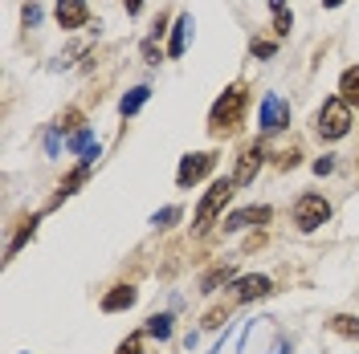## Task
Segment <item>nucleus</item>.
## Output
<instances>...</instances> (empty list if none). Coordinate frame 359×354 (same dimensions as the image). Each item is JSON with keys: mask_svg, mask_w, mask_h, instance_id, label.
<instances>
[{"mask_svg": "<svg viewBox=\"0 0 359 354\" xmlns=\"http://www.w3.org/2000/svg\"><path fill=\"white\" fill-rule=\"evenodd\" d=\"M62 122H66V131H82V111H66ZM62 122H57V127H62Z\"/></svg>", "mask_w": 359, "mask_h": 354, "instance_id": "393cba45", "label": "nucleus"}, {"mask_svg": "<svg viewBox=\"0 0 359 354\" xmlns=\"http://www.w3.org/2000/svg\"><path fill=\"white\" fill-rule=\"evenodd\" d=\"M331 330L359 342V318H351V313H335V318H331Z\"/></svg>", "mask_w": 359, "mask_h": 354, "instance_id": "aec40b11", "label": "nucleus"}, {"mask_svg": "<svg viewBox=\"0 0 359 354\" xmlns=\"http://www.w3.org/2000/svg\"><path fill=\"white\" fill-rule=\"evenodd\" d=\"M212 167H217V155H212V151L184 155V159H180V171H176V183H180V187H192V183H201Z\"/></svg>", "mask_w": 359, "mask_h": 354, "instance_id": "423d86ee", "label": "nucleus"}, {"mask_svg": "<svg viewBox=\"0 0 359 354\" xmlns=\"http://www.w3.org/2000/svg\"><path fill=\"white\" fill-rule=\"evenodd\" d=\"M314 131H318V139H327V143L343 139V134L351 131V102H343L339 94L327 98L323 111H318V118H314Z\"/></svg>", "mask_w": 359, "mask_h": 354, "instance_id": "f03ea898", "label": "nucleus"}, {"mask_svg": "<svg viewBox=\"0 0 359 354\" xmlns=\"http://www.w3.org/2000/svg\"><path fill=\"white\" fill-rule=\"evenodd\" d=\"M339 98L359 106V66H347L343 73H339Z\"/></svg>", "mask_w": 359, "mask_h": 354, "instance_id": "2eb2a0df", "label": "nucleus"}, {"mask_svg": "<svg viewBox=\"0 0 359 354\" xmlns=\"http://www.w3.org/2000/svg\"><path fill=\"white\" fill-rule=\"evenodd\" d=\"M233 281V265H217V269H208L201 277V293H217L221 285H229Z\"/></svg>", "mask_w": 359, "mask_h": 354, "instance_id": "f3484780", "label": "nucleus"}, {"mask_svg": "<svg viewBox=\"0 0 359 354\" xmlns=\"http://www.w3.org/2000/svg\"><path fill=\"white\" fill-rule=\"evenodd\" d=\"M233 187H237L233 179H217V183H212V187L204 192L201 208H196V224H192L196 232H208V228H212V220L221 216V212H224V204L233 199Z\"/></svg>", "mask_w": 359, "mask_h": 354, "instance_id": "7ed1b4c3", "label": "nucleus"}, {"mask_svg": "<svg viewBox=\"0 0 359 354\" xmlns=\"http://www.w3.org/2000/svg\"><path fill=\"white\" fill-rule=\"evenodd\" d=\"M69 151H78V155L86 159V163H98V155H102V151H98V143H94V134H90L86 127L69 134Z\"/></svg>", "mask_w": 359, "mask_h": 354, "instance_id": "4468645a", "label": "nucleus"}, {"mask_svg": "<svg viewBox=\"0 0 359 354\" xmlns=\"http://www.w3.org/2000/svg\"><path fill=\"white\" fill-rule=\"evenodd\" d=\"M188 37H192V17L188 13H180L176 24H172V41H168V57H184V49H188Z\"/></svg>", "mask_w": 359, "mask_h": 354, "instance_id": "ddd939ff", "label": "nucleus"}, {"mask_svg": "<svg viewBox=\"0 0 359 354\" xmlns=\"http://www.w3.org/2000/svg\"><path fill=\"white\" fill-rule=\"evenodd\" d=\"M269 212L266 204H253V208H241L233 216H224V232H241V228H253V224H269Z\"/></svg>", "mask_w": 359, "mask_h": 354, "instance_id": "6e6552de", "label": "nucleus"}, {"mask_svg": "<svg viewBox=\"0 0 359 354\" xmlns=\"http://www.w3.org/2000/svg\"><path fill=\"white\" fill-rule=\"evenodd\" d=\"M139 302V289L135 285H114L107 297H102V313H118V310H131Z\"/></svg>", "mask_w": 359, "mask_h": 354, "instance_id": "f8f14e48", "label": "nucleus"}, {"mask_svg": "<svg viewBox=\"0 0 359 354\" xmlns=\"http://www.w3.org/2000/svg\"><path fill=\"white\" fill-rule=\"evenodd\" d=\"M163 17H159L156 24H151V33H147V41H143V62L147 66H159V37H163Z\"/></svg>", "mask_w": 359, "mask_h": 354, "instance_id": "a211bd4d", "label": "nucleus"}, {"mask_svg": "<svg viewBox=\"0 0 359 354\" xmlns=\"http://www.w3.org/2000/svg\"><path fill=\"white\" fill-rule=\"evenodd\" d=\"M269 289H273V281H269V277H262V273H249V277H237V281H233V302H253V297H266Z\"/></svg>", "mask_w": 359, "mask_h": 354, "instance_id": "1a4fd4ad", "label": "nucleus"}, {"mask_svg": "<svg viewBox=\"0 0 359 354\" xmlns=\"http://www.w3.org/2000/svg\"><path fill=\"white\" fill-rule=\"evenodd\" d=\"M290 29H294V17L282 8V13H273V33L278 37H290Z\"/></svg>", "mask_w": 359, "mask_h": 354, "instance_id": "5701e85b", "label": "nucleus"}, {"mask_svg": "<svg viewBox=\"0 0 359 354\" xmlns=\"http://www.w3.org/2000/svg\"><path fill=\"white\" fill-rule=\"evenodd\" d=\"M139 8H143V0H127V13H131V17L139 13Z\"/></svg>", "mask_w": 359, "mask_h": 354, "instance_id": "473e14b6", "label": "nucleus"}, {"mask_svg": "<svg viewBox=\"0 0 359 354\" xmlns=\"http://www.w3.org/2000/svg\"><path fill=\"white\" fill-rule=\"evenodd\" d=\"M269 8H273V13H282V8H286V0H269Z\"/></svg>", "mask_w": 359, "mask_h": 354, "instance_id": "72a5a7b5", "label": "nucleus"}, {"mask_svg": "<svg viewBox=\"0 0 359 354\" xmlns=\"http://www.w3.org/2000/svg\"><path fill=\"white\" fill-rule=\"evenodd\" d=\"M290 127V102L282 94H266L262 98V111H257V131L262 134H278Z\"/></svg>", "mask_w": 359, "mask_h": 354, "instance_id": "39448f33", "label": "nucleus"}, {"mask_svg": "<svg viewBox=\"0 0 359 354\" xmlns=\"http://www.w3.org/2000/svg\"><path fill=\"white\" fill-rule=\"evenodd\" d=\"M269 354H290V338H278V342L269 346Z\"/></svg>", "mask_w": 359, "mask_h": 354, "instance_id": "2f4dec72", "label": "nucleus"}, {"mask_svg": "<svg viewBox=\"0 0 359 354\" xmlns=\"http://www.w3.org/2000/svg\"><path fill=\"white\" fill-rule=\"evenodd\" d=\"M147 98H151V90L147 86H135L123 94V102H118V111H123V118H131V114H139L143 106H147Z\"/></svg>", "mask_w": 359, "mask_h": 354, "instance_id": "dca6fc26", "label": "nucleus"}, {"mask_svg": "<svg viewBox=\"0 0 359 354\" xmlns=\"http://www.w3.org/2000/svg\"><path fill=\"white\" fill-rule=\"evenodd\" d=\"M139 351H143V334H131V338L118 346V354H139Z\"/></svg>", "mask_w": 359, "mask_h": 354, "instance_id": "a878e982", "label": "nucleus"}, {"mask_svg": "<svg viewBox=\"0 0 359 354\" xmlns=\"http://www.w3.org/2000/svg\"><path fill=\"white\" fill-rule=\"evenodd\" d=\"M245 106H249L245 82H233V86L224 90L217 102H212V111H208V131L217 134V139L233 134L237 127H241V118H245Z\"/></svg>", "mask_w": 359, "mask_h": 354, "instance_id": "f257e3e1", "label": "nucleus"}, {"mask_svg": "<svg viewBox=\"0 0 359 354\" xmlns=\"http://www.w3.org/2000/svg\"><path fill=\"white\" fill-rule=\"evenodd\" d=\"M331 171H335V159H331V155L314 159V176H331Z\"/></svg>", "mask_w": 359, "mask_h": 354, "instance_id": "cd10ccee", "label": "nucleus"}, {"mask_svg": "<svg viewBox=\"0 0 359 354\" xmlns=\"http://www.w3.org/2000/svg\"><path fill=\"white\" fill-rule=\"evenodd\" d=\"M180 216H184L180 208H163V212H156V216H151V228H172Z\"/></svg>", "mask_w": 359, "mask_h": 354, "instance_id": "412c9836", "label": "nucleus"}, {"mask_svg": "<svg viewBox=\"0 0 359 354\" xmlns=\"http://www.w3.org/2000/svg\"><path fill=\"white\" fill-rule=\"evenodd\" d=\"M221 322H224V310H212V313H208V318H204V326H208V330H217Z\"/></svg>", "mask_w": 359, "mask_h": 354, "instance_id": "7c9ffc66", "label": "nucleus"}, {"mask_svg": "<svg viewBox=\"0 0 359 354\" xmlns=\"http://www.w3.org/2000/svg\"><path fill=\"white\" fill-rule=\"evenodd\" d=\"M327 220H331V204L318 196V192L298 196V204H294V224H298L302 232H314V228H323Z\"/></svg>", "mask_w": 359, "mask_h": 354, "instance_id": "20e7f679", "label": "nucleus"}, {"mask_svg": "<svg viewBox=\"0 0 359 354\" xmlns=\"http://www.w3.org/2000/svg\"><path fill=\"white\" fill-rule=\"evenodd\" d=\"M143 334H147V338H159V342H168V338H172V313H156V318H147Z\"/></svg>", "mask_w": 359, "mask_h": 354, "instance_id": "6ab92c4d", "label": "nucleus"}, {"mask_svg": "<svg viewBox=\"0 0 359 354\" xmlns=\"http://www.w3.org/2000/svg\"><path fill=\"white\" fill-rule=\"evenodd\" d=\"M323 4H327V8H339V4H343V0H323Z\"/></svg>", "mask_w": 359, "mask_h": 354, "instance_id": "f704fd0d", "label": "nucleus"}, {"mask_svg": "<svg viewBox=\"0 0 359 354\" xmlns=\"http://www.w3.org/2000/svg\"><path fill=\"white\" fill-rule=\"evenodd\" d=\"M86 17H90L86 0H57V24H62V29H82Z\"/></svg>", "mask_w": 359, "mask_h": 354, "instance_id": "9d476101", "label": "nucleus"}, {"mask_svg": "<svg viewBox=\"0 0 359 354\" xmlns=\"http://www.w3.org/2000/svg\"><path fill=\"white\" fill-rule=\"evenodd\" d=\"M294 163H298V151H282V155H278V167H294Z\"/></svg>", "mask_w": 359, "mask_h": 354, "instance_id": "c756f323", "label": "nucleus"}, {"mask_svg": "<svg viewBox=\"0 0 359 354\" xmlns=\"http://www.w3.org/2000/svg\"><path fill=\"white\" fill-rule=\"evenodd\" d=\"M262 159H266V147H262V143H249L245 151L237 155V171H233L229 179H233L237 187H249V183H253V176L262 171Z\"/></svg>", "mask_w": 359, "mask_h": 354, "instance_id": "0eeeda50", "label": "nucleus"}, {"mask_svg": "<svg viewBox=\"0 0 359 354\" xmlns=\"http://www.w3.org/2000/svg\"><path fill=\"white\" fill-rule=\"evenodd\" d=\"M90 167H94V163H86V159H82V163H78V167H74V171H69L66 179H62V187H57V196L49 199V208H57V204H62V199H69V196H74V192H78V187H82V183H86Z\"/></svg>", "mask_w": 359, "mask_h": 354, "instance_id": "9b49d317", "label": "nucleus"}, {"mask_svg": "<svg viewBox=\"0 0 359 354\" xmlns=\"http://www.w3.org/2000/svg\"><path fill=\"white\" fill-rule=\"evenodd\" d=\"M57 147H62V139H57V131L45 134V155H57Z\"/></svg>", "mask_w": 359, "mask_h": 354, "instance_id": "c85d7f7f", "label": "nucleus"}, {"mask_svg": "<svg viewBox=\"0 0 359 354\" xmlns=\"http://www.w3.org/2000/svg\"><path fill=\"white\" fill-rule=\"evenodd\" d=\"M249 53H253V57H273V53H278V45H273V41H253V45H249Z\"/></svg>", "mask_w": 359, "mask_h": 354, "instance_id": "b1692460", "label": "nucleus"}, {"mask_svg": "<svg viewBox=\"0 0 359 354\" xmlns=\"http://www.w3.org/2000/svg\"><path fill=\"white\" fill-rule=\"evenodd\" d=\"M33 228H37V216H29V220L21 224V232H17V241L8 244V257H13V253H17V248H21V244L29 241V236H33Z\"/></svg>", "mask_w": 359, "mask_h": 354, "instance_id": "4be33fe9", "label": "nucleus"}, {"mask_svg": "<svg viewBox=\"0 0 359 354\" xmlns=\"http://www.w3.org/2000/svg\"><path fill=\"white\" fill-rule=\"evenodd\" d=\"M25 24H29V29H33V24H41V8H37V4H33V0H29V4H25Z\"/></svg>", "mask_w": 359, "mask_h": 354, "instance_id": "bb28decb", "label": "nucleus"}]
</instances>
